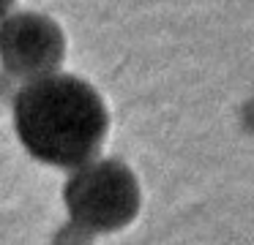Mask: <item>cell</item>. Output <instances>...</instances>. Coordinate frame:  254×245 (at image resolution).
I'll return each instance as SVG.
<instances>
[{
    "instance_id": "6da1fadb",
    "label": "cell",
    "mask_w": 254,
    "mask_h": 245,
    "mask_svg": "<svg viewBox=\"0 0 254 245\" xmlns=\"http://www.w3.org/2000/svg\"><path fill=\"white\" fill-rule=\"evenodd\" d=\"M14 125L22 145L52 166H85L104 142V101L88 82L68 74L30 79L14 98Z\"/></svg>"
},
{
    "instance_id": "7a4b0ae2",
    "label": "cell",
    "mask_w": 254,
    "mask_h": 245,
    "mask_svg": "<svg viewBox=\"0 0 254 245\" xmlns=\"http://www.w3.org/2000/svg\"><path fill=\"white\" fill-rule=\"evenodd\" d=\"M74 223L88 232H118L139 210V185L121 161H88L77 166L63 191Z\"/></svg>"
},
{
    "instance_id": "3957f363",
    "label": "cell",
    "mask_w": 254,
    "mask_h": 245,
    "mask_svg": "<svg viewBox=\"0 0 254 245\" xmlns=\"http://www.w3.org/2000/svg\"><path fill=\"white\" fill-rule=\"evenodd\" d=\"M66 54V38L52 19L14 14L3 25V68L11 76L41 79L55 74Z\"/></svg>"
}]
</instances>
